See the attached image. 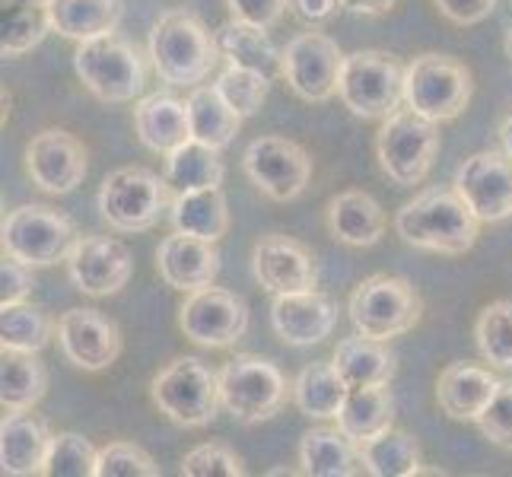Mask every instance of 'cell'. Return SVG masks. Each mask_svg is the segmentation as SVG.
Returning a JSON list of instances; mask_svg holds the SVG:
<instances>
[{"label":"cell","instance_id":"obj_1","mask_svg":"<svg viewBox=\"0 0 512 477\" xmlns=\"http://www.w3.org/2000/svg\"><path fill=\"white\" fill-rule=\"evenodd\" d=\"M395 233L420 252L465 255L481 233V217L468 207L458 188H423L395 214Z\"/></svg>","mask_w":512,"mask_h":477},{"label":"cell","instance_id":"obj_2","mask_svg":"<svg viewBox=\"0 0 512 477\" xmlns=\"http://www.w3.org/2000/svg\"><path fill=\"white\" fill-rule=\"evenodd\" d=\"M147 51L156 77L166 86H201L220 61L217 32H210L204 20L191 10H166L153 23Z\"/></svg>","mask_w":512,"mask_h":477},{"label":"cell","instance_id":"obj_3","mask_svg":"<svg viewBox=\"0 0 512 477\" xmlns=\"http://www.w3.org/2000/svg\"><path fill=\"white\" fill-rule=\"evenodd\" d=\"M175 188L169 179L147 166H121L102 179L99 188V217L115 233H147L169 214Z\"/></svg>","mask_w":512,"mask_h":477},{"label":"cell","instance_id":"obj_4","mask_svg":"<svg viewBox=\"0 0 512 477\" xmlns=\"http://www.w3.org/2000/svg\"><path fill=\"white\" fill-rule=\"evenodd\" d=\"M150 398L166 420L185 430L210 427L223 408L220 373L198 357H175L150 382Z\"/></svg>","mask_w":512,"mask_h":477},{"label":"cell","instance_id":"obj_5","mask_svg":"<svg viewBox=\"0 0 512 477\" xmlns=\"http://www.w3.org/2000/svg\"><path fill=\"white\" fill-rule=\"evenodd\" d=\"M347 315L357 334L388 344L392 338L414 331L423 315V299L411 280L395 274H373L353 287Z\"/></svg>","mask_w":512,"mask_h":477},{"label":"cell","instance_id":"obj_6","mask_svg":"<svg viewBox=\"0 0 512 477\" xmlns=\"http://www.w3.org/2000/svg\"><path fill=\"white\" fill-rule=\"evenodd\" d=\"M439 153V125L411 105L382 118L376 134V159L382 172L401 188H414L430 175Z\"/></svg>","mask_w":512,"mask_h":477},{"label":"cell","instance_id":"obj_7","mask_svg":"<svg viewBox=\"0 0 512 477\" xmlns=\"http://www.w3.org/2000/svg\"><path fill=\"white\" fill-rule=\"evenodd\" d=\"M74 70L83 86L102 102H134L147 86V64L125 35L77 42Z\"/></svg>","mask_w":512,"mask_h":477},{"label":"cell","instance_id":"obj_8","mask_svg":"<svg viewBox=\"0 0 512 477\" xmlns=\"http://www.w3.org/2000/svg\"><path fill=\"white\" fill-rule=\"evenodd\" d=\"M338 96L363 121L388 118L404 105V67L388 51H353L344 55Z\"/></svg>","mask_w":512,"mask_h":477},{"label":"cell","instance_id":"obj_9","mask_svg":"<svg viewBox=\"0 0 512 477\" xmlns=\"http://www.w3.org/2000/svg\"><path fill=\"white\" fill-rule=\"evenodd\" d=\"M474 93L471 70L449 55H417L404 67V105L427 115L436 125L455 121Z\"/></svg>","mask_w":512,"mask_h":477},{"label":"cell","instance_id":"obj_10","mask_svg":"<svg viewBox=\"0 0 512 477\" xmlns=\"http://www.w3.org/2000/svg\"><path fill=\"white\" fill-rule=\"evenodd\" d=\"M287 379L284 373L255 353H236L220 369V398L223 408L239 423H264L280 414L287 404Z\"/></svg>","mask_w":512,"mask_h":477},{"label":"cell","instance_id":"obj_11","mask_svg":"<svg viewBox=\"0 0 512 477\" xmlns=\"http://www.w3.org/2000/svg\"><path fill=\"white\" fill-rule=\"evenodd\" d=\"M4 255H13L32 268H48V264L67 261L77 242L74 220L48 204H23L10 210L0 229Z\"/></svg>","mask_w":512,"mask_h":477},{"label":"cell","instance_id":"obj_12","mask_svg":"<svg viewBox=\"0 0 512 477\" xmlns=\"http://www.w3.org/2000/svg\"><path fill=\"white\" fill-rule=\"evenodd\" d=\"M242 169L249 182L271 201H296L309 188L312 156L290 137L261 134L242 153Z\"/></svg>","mask_w":512,"mask_h":477},{"label":"cell","instance_id":"obj_13","mask_svg":"<svg viewBox=\"0 0 512 477\" xmlns=\"http://www.w3.org/2000/svg\"><path fill=\"white\" fill-rule=\"evenodd\" d=\"M344 67V51L331 35L312 29L299 32L287 42L284 61H280V77L303 102H328L338 96Z\"/></svg>","mask_w":512,"mask_h":477},{"label":"cell","instance_id":"obj_14","mask_svg":"<svg viewBox=\"0 0 512 477\" xmlns=\"http://www.w3.org/2000/svg\"><path fill=\"white\" fill-rule=\"evenodd\" d=\"M179 328L198 347H233L249 331V306L236 293L210 284L185 296L179 309Z\"/></svg>","mask_w":512,"mask_h":477},{"label":"cell","instance_id":"obj_15","mask_svg":"<svg viewBox=\"0 0 512 477\" xmlns=\"http://www.w3.org/2000/svg\"><path fill=\"white\" fill-rule=\"evenodd\" d=\"M67 277L86 296H115L128 287L134 258L115 236H77L67 255Z\"/></svg>","mask_w":512,"mask_h":477},{"label":"cell","instance_id":"obj_16","mask_svg":"<svg viewBox=\"0 0 512 477\" xmlns=\"http://www.w3.org/2000/svg\"><path fill=\"white\" fill-rule=\"evenodd\" d=\"M90 153L83 140L61 128H45L32 134L26 144V172L35 188L45 194H70L83 185L86 169H90Z\"/></svg>","mask_w":512,"mask_h":477},{"label":"cell","instance_id":"obj_17","mask_svg":"<svg viewBox=\"0 0 512 477\" xmlns=\"http://www.w3.org/2000/svg\"><path fill=\"white\" fill-rule=\"evenodd\" d=\"M455 188L481 223L512 217V156L506 150L471 153L455 172Z\"/></svg>","mask_w":512,"mask_h":477},{"label":"cell","instance_id":"obj_18","mask_svg":"<svg viewBox=\"0 0 512 477\" xmlns=\"http://www.w3.org/2000/svg\"><path fill=\"white\" fill-rule=\"evenodd\" d=\"M58 347L83 373H102L121 357V331L99 309H67L58 318Z\"/></svg>","mask_w":512,"mask_h":477},{"label":"cell","instance_id":"obj_19","mask_svg":"<svg viewBox=\"0 0 512 477\" xmlns=\"http://www.w3.org/2000/svg\"><path fill=\"white\" fill-rule=\"evenodd\" d=\"M252 274L271 296L280 293H299L315 290L319 284V268H315V255L303 242L290 236H261L252 249Z\"/></svg>","mask_w":512,"mask_h":477},{"label":"cell","instance_id":"obj_20","mask_svg":"<svg viewBox=\"0 0 512 477\" xmlns=\"http://www.w3.org/2000/svg\"><path fill=\"white\" fill-rule=\"evenodd\" d=\"M338 325V306L322 290L280 293L271 303V328L290 347H312L331 338Z\"/></svg>","mask_w":512,"mask_h":477},{"label":"cell","instance_id":"obj_21","mask_svg":"<svg viewBox=\"0 0 512 477\" xmlns=\"http://www.w3.org/2000/svg\"><path fill=\"white\" fill-rule=\"evenodd\" d=\"M156 271H160L166 287L179 293L204 290L214 284L220 274L217 242H207V239L172 229V236H166L160 242V249H156Z\"/></svg>","mask_w":512,"mask_h":477},{"label":"cell","instance_id":"obj_22","mask_svg":"<svg viewBox=\"0 0 512 477\" xmlns=\"http://www.w3.org/2000/svg\"><path fill=\"white\" fill-rule=\"evenodd\" d=\"M51 433L48 420L26 411H4L0 423V471L10 477H29L42 474L48 452H51Z\"/></svg>","mask_w":512,"mask_h":477},{"label":"cell","instance_id":"obj_23","mask_svg":"<svg viewBox=\"0 0 512 477\" xmlns=\"http://www.w3.org/2000/svg\"><path fill=\"white\" fill-rule=\"evenodd\" d=\"M503 379H497L484 366L474 363H449L436 379V404L452 420L478 423L487 404L497 395Z\"/></svg>","mask_w":512,"mask_h":477},{"label":"cell","instance_id":"obj_24","mask_svg":"<svg viewBox=\"0 0 512 477\" xmlns=\"http://www.w3.org/2000/svg\"><path fill=\"white\" fill-rule=\"evenodd\" d=\"M134 131L147 150L169 156L191 140L188 105L172 93H150L134 105Z\"/></svg>","mask_w":512,"mask_h":477},{"label":"cell","instance_id":"obj_25","mask_svg":"<svg viewBox=\"0 0 512 477\" xmlns=\"http://www.w3.org/2000/svg\"><path fill=\"white\" fill-rule=\"evenodd\" d=\"M325 223L334 239L353 249H369L385 236V210L373 194L357 188L334 194L325 207Z\"/></svg>","mask_w":512,"mask_h":477},{"label":"cell","instance_id":"obj_26","mask_svg":"<svg viewBox=\"0 0 512 477\" xmlns=\"http://www.w3.org/2000/svg\"><path fill=\"white\" fill-rule=\"evenodd\" d=\"M334 420H338V430L360 446L388 433L395 427L392 388L388 385H350L344 408Z\"/></svg>","mask_w":512,"mask_h":477},{"label":"cell","instance_id":"obj_27","mask_svg":"<svg viewBox=\"0 0 512 477\" xmlns=\"http://www.w3.org/2000/svg\"><path fill=\"white\" fill-rule=\"evenodd\" d=\"M51 32L70 42H90L112 35L121 26L125 4L121 0H48Z\"/></svg>","mask_w":512,"mask_h":477},{"label":"cell","instance_id":"obj_28","mask_svg":"<svg viewBox=\"0 0 512 477\" xmlns=\"http://www.w3.org/2000/svg\"><path fill=\"white\" fill-rule=\"evenodd\" d=\"M172 229L207 242H220L229 233V207L223 188H198V191H175L169 207Z\"/></svg>","mask_w":512,"mask_h":477},{"label":"cell","instance_id":"obj_29","mask_svg":"<svg viewBox=\"0 0 512 477\" xmlns=\"http://www.w3.org/2000/svg\"><path fill=\"white\" fill-rule=\"evenodd\" d=\"M185 105H188V121H191V140H201V144L214 150H226L233 144L245 121L233 105L220 96L217 83L194 86Z\"/></svg>","mask_w":512,"mask_h":477},{"label":"cell","instance_id":"obj_30","mask_svg":"<svg viewBox=\"0 0 512 477\" xmlns=\"http://www.w3.org/2000/svg\"><path fill=\"white\" fill-rule=\"evenodd\" d=\"M220 58L233 67H249L258 74L277 77L280 61H284V48L271 42V35L264 26H252L242 20H229L217 29Z\"/></svg>","mask_w":512,"mask_h":477},{"label":"cell","instance_id":"obj_31","mask_svg":"<svg viewBox=\"0 0 512 477\" xmlns=\"http://www.w3.org/2000/svg\"><path fill=\"white\" fill-rule=\"evenodd\" d=\"M299 465H303V474L312 477H350L366 471L360 443H353L341 430L325 427L309 430L299 439Z\"/></svg>","mask_w":512,"mask_h":477},{"label":"cell","instance_id":"obj_32","mask_svg":"<svg viewBox=\"0 0 512 477\" xmlns=\"http://www.w3.org/2000/svg\"><path fill=\"white\" fill-rule=\"evenodd\" d=\"M350 392V385L338 373L334 360H315L309 366L299 369V376L293 379V401L299 414H306L312 420H334L344 408V398Z\"/></svg>","mask_w":512,"mask_h":477},{"label":"cell","instance_id":"obj_33","mask_svg":"<svg viewBox=\"0 0 512 477\" xmlns=\"http://www.w3.org/2000/svg\"><path fill=\"white\" fill-rule=\"evenodd\" d=\"M331 360L347 385H388L395 376V353L385 347V341L366 338V334L341 338Z\"/></svg>","mask_w":512,"mask_h":477},{"label":"cell","instance_id":"obj_34","mask_svg":"<svg viewBox=\"0 0 512 477\" xmlns=\"http://www.w3.org/2000/svg\"><path fill=\"white\" fill-rule=\"evenodd\" d=\"M48 392V369L39 353L29 350H4L0 360V404L4 411L35 408Z\"/></svg>","mask_w":512,"mask_h":477},{"label":"cell","instance_id":"obj_35","mask_svg":"<svg viewBox=\"0 0 512 477\" xmlns=\"http://www.w3.org/2000/svg\"><path fill=\"white\" fill-rule=\"evenodd\" d=\"M223 150H214L201 140H188L179 150L166 156V179L175 191H198L223 185L226 166L220 159Z\"/></svg>","mask_w":512,"mask_h":477},{"label":"cell","instance_id":"obj_36","mask_svg":"<svg viewBox=\"0 0 512 477\" xmlns=\"http://www.w3.org/2000/svg\"><path fill=\"white\" fill-rule=\"evenodd\" d=\"M4 4V58L16 61L26 51L39 48L42 39L51 32V16H48V0H0Z\"/></svg>","mask_w":512,"mask_h":477},{"label":"cell","instance_id":"obj_37","mask_svg":"<svg viewBox=\"0 0 512 477\" xmlns=\"http://www.w3.org/2000/svg\"><path fill=\"white\" fill-rule=\"evenodd\" d=\"M363 468L373 477H414L420 474V443L404 430H388L360 446Z\"/></svg>","mask_w":512,"mask_h":477},{"label":"cell","instance_id":"obj_38","mask_svg":"<svg viewBox=\"0 0 512 477\" xmlns=\"http://www.w3.org/2000/svg\"><path fill=\"white\" fill-rule=\"evenodd\" d=\"M51 334H58V322L45 309L29 306V299L4 306V315H0V344H4V350L39 353L48 347Z\"/></svg>","mask_w":512,"mask_h":477},{"label":"cell","instance_id":"obj_39","mask_svg":"<svg viewBox=\"0 0 512 477\" xmlns=\"http://www.w3.org/2000/svg\"><path fill=\"white\" fill-rule=\"evenodd\" d=\"M474 341L490 366L512 369V299H497L481 309L474 322Z\"/></svg>","mask_w":512,"mask_h":477},{"label":"cell","instance_id":"obj_40","mask_svg":"<svg viewBox=\"0 0 512 477\" xmlns=\"http://www.w3.org/2000/svg\"><path fill=\"white\" fill-rule=\"evenodd\" d=\"M99 449L83 433H55L45 462V477H96Z\"/></svg>","mask_w":512,"mask_h":477},{"label":"cell","instance_id":"obj_41","mask_svg":"<svg viewBox=\"0 0 512 477\" xmlns=\"http://www.w3.org/2000/svg\"><path fill=\"white\" fill-rule=\"evenodd\" d=\"M217 90L242 118H252L264 105V99H268L271 77L258 74V70H249V67L226 64V70L217 77Z\"/></svg>","mask_w":512,"mask_h":477},{"label":"cell","instance_id":"obj_42","mask_svg":"<svg viewBox=\"0 0 512 477\" xmlns=\"http://www.w3.org/2000/svg\"><path fill=\"white\" fill-rule=\"evenodd\" d=\"M160 465L134 446V443H109L99 449L96 477H160Z\"/></svg>","mask_w":512,"mask_h":477},{"label":"cell","instance_id":"obj_43","mask_svg":"<svg viewBox=\"0 0 512 477\" xmlns=\"http://www.w3.org/2000/svg\"><path fill=\"white\" fill-rule=\"evenodd\" d=\"M245 465L226 443H201L182 458V477H242Z\"/></svg>","mask_w":512,"mask_h":477},{"label":"cell","instance_id":"obj_44","mask_svg":"<svg viewBox=\"0 0 512 477\" xmlns=\"http://www.w3.org/2000/svg\"><path fill=\"white\" fill-rule=\"evenodd\" d=\"M481 433L490 439L493 446L512 449V379H503L497 395L487 404V411L478 420Z\"/></svg>","mask_w":512,"mask_h":477},{"label":"cell","instance_id":"obj_45","mask_svg":"<svg viewBox=\"0 0 512 477\" xmlns=\"http://www.w3.org/2000/svg\"><path fill=\"white\" fill-rule=\"evenodd\" d=\"M32 290H35L32 264L13 255H4V264H0V306L26 303Z\"/></svg>","mask_w":512,"mask_h":477},{"label":"cell","instance_id":"obj_46","mask_svg":"<svg viewBox=\"0 0 512 477\" xmlns=\"http://www.w3.org/2000/svg\"><path fill=\"white\" fill-rule=\"evenodd\" d=\"M226 7L233 13V20L271 29L284 20V13L290 10V0H226Z\"/></svg>","mask_w":512,"mask_h":477},{"label":"cell","instance_id":"obj_47","mask_svg":"<svg viewBox=\"0 0 512 477\" xmlns=\"http://www.w3.org/2000/svg\"><path fill=\"white\" fill-rule=\"evenodd\" d=\"M436 10L455 26H478L497 7V0H433Z\"/></svg>","mask_w":512,"mask_h":477},{"label":"cell","instance_id":"obj_48","mask_svg":"<svg viewBox=\"0 0 512 477\" xmlns=\"http://www.w3.org/2000/svg\"><path fill=\"white\" fill-rule=\"evenodd\" d=\"M338 10H344L341 0H290V13L299 23H306L312 29L331 23L334 16H338Z\"/></svg>","mask_w":512,"mask_h":477},{"label":"cell","instance_id":"obj_49","mask_svg":"<svg viewBox=\"0 0 512 477\" xmlns=\"http://www.w3.org/2000/svg\"><path fill=\"white\" fill-rule=\"evenodd\" d=\"M395 4L398 0H341V7L357 16H385Z\"/></svg>","mask_w":512,"mask_h":477},{"label":"cell","instance_id":"obj_50","mask_svg":"<svg viewBox=\"0 0 512 477\" xmlns=\"http://www.w3.org/2000/svg\"><path fill=\"white\" fill-rule=\"evenodd\" d=\"M500 144H503V150L512 156V115H506V118H503V125H500Z\"/></svg>","mask_w":512,"mask_h":477},{"label":"cell","instance_id":"obj_51","mask_svg":"<svg viewBox=\"0 0 512 477\" xmlns=\"http://www.w3.org/2000/svg\"><path fill=\"white\" fill-rule=\"evenodd\" d=\"M503 48H506V58L512 61V29L506 32V42H503Z\"/></svg>","mask_w":512,"mask_h":477}]
</instances>
